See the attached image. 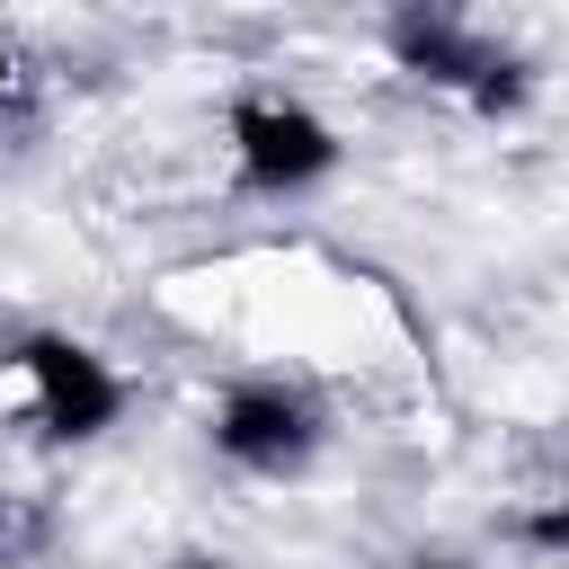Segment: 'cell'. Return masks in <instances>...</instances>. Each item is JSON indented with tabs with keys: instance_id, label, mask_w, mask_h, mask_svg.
<instances>
[{
	"instance_id": "cell-4",
	"label": "cell",
	"mask_w": 569,
	"mask_h": 569,
	"mask_svg": "<svg viewBox=\"0 0 569 569\" xmlns=\"http://www.w3.org/2000/svg\"><path fill=\"white\" fill-rule=\"evenodd\" d=\"M391 53H400V71H418L427 89H453V98L480 107V116H516L525 89H533V71H525L507 44H489L471 18H445V9L391 18Z\"/></svg>"
},
{
	"instance_id": "cell-7",
	"label": "cell",
	"mask_w": 569,
	"mask_h": 569,
	"mask_svg": "<svg viewBox=\"0 0 569 569\" xmlns=\"http://www.w3.org/2000/svg\"><path fill=\"white\" fill-rule=\"evenodd\" d=\"M409 569H480V560H453V551H418Z\"/></svg>"
},
{
	"instance_id": "cell-5",
	"label": "cell",
	"mask_w": 569,
	"mask_h": 569,
	"mask_svg": "<svg viewBox=\"0 0 569 569\" xmlns=\"http://www.w3.org/2000/svg\"><path fill=\"white\" fill-rule=\"evenodd\" d=\"M525 533H533V551H560V542H569V507H542Z\"/></svg>"
},
{
	"instance_id": "cell-1",
	"label": "cell",
	"mask_w": 569,
	"mask_h": 569,
	"mask_svg": "<svg viewBox=\"0 0 569 569\" xmlns=\"http://www.w3.org/2000/svg\"><path fill=\"white\" fill-rule=\"evenodd\" d=\"M222 151H231L240 196H267V204H293V196L329 187L338 160H347L338 124L311 98H284V89H240L222 107Z\"/></svg>"
},
{
	"instance_id": "cell-3",
	"label": "cell",
	"mask_w": 569,
	"mask_h": 569,
	"mask_svg": "<svg viewBox=\"0 0 569 569\" xmlns=\"http://www.w3.org/2000/svg\"><path fill=\"white\" fill-rule=\"evenodd\" d=\"M204 436H213V453H222L231 471H249V480H302L329 427H320L311 391H293V382H276V373H249V382H231V391L213 400Z\"/></svg>"
},
{
	"instance_id": "cell-8",
	"label": "cell",
	"mask_w": 569,
	"mask_h": 569,
	"mask_svg": "<svg viewBox=\"0 0 569 569\" xmlns=\"http://www.w3.org/2000/svg\"><path fill=\"white\" fill-rule=\"evenodd\" d=\"M169 569H231V560H213V551H187V560H169Z\"/></svg>"
},
{
	"instance_id": "cell-6",
	"label": "cell",
	"mask_w": 569,
	"mask_h": 569,
	"mask_svg": "<svg viewBox=\"0 0 569 569\" xmlns=\"http://www.w3.org/2000/svg\"><path fill=\"white\" fill-rule=\"evenodd\" d=\"M18 98V53H9V36H0V107Z\"/></svg>"
},
{
	"instance_id": "cell-2",
	"label": "cell",
	"mask_w": 569,
	"mask_h": 569,
	"mask_svg": "<svg viewBox=\"0 0 569 569\" xmlns=\"http://www.w3.org/2000/svg\"><path fill=\"white\" fill-rule=\"evenodd\" d=\"M9 365L27 382V409H36V436L44 445H98L124 418V373L89 338H71V329H27L9 347Z\"/></svg>"
}]
</instances>
